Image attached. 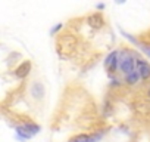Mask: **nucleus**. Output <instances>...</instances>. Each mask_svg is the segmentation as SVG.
<instances>
[{
	"mask_svg": "<svg viewBox=\"0 0 150 142\" xmlns=\"http://www.w3.org/2000/svg\"><path fill=\"white\" fill-rule=\"evenodd\" d=\"M137 70V53L132 50H119V71L127 76Z\"/></svg>",
	"mask_w": 150,
	"mask_h": 142,
	"instance_id": "nucleus-1",
	"label": "nucleus"
},
{
	"mask_svg": "<svg viewBox=\"0 0 150 142\" xmlns=\"http://www.w3.org/2000/svg\"><path fill=\"white\" fill-rule=\"evenodd\" d=\"M105 68L109 73V76L112 77V74H115L119 70V50H112L106 59H105Z\"/></svg>",
	"mask_w": 150,
	"mask_h": 142,
	"instance_id": "nucleus-2",
	"label": "nucleus"
},
{
	"mask_svg": "<svg viewBox=\"0 0 150 142\" xmlns=\"http://www.w3.org/2000/svg\"><path fill=\"white\" fill-rule=\"evenodd\" d=\"M137 73L140 74V79L143 82L150 79V64L143 58H140L138 55H137Z\"/></svg>",
	"mask_w": 150,
	"mask_h": 142,
	"instance_id": "nucleus-3",
	"label": "nucleus"
},
{
	"mask_svg": "<svg viewBox=\"0 0 150 142\" xmlns=\"http://www.w3.org/2000/svg\"><path fill=\"white\" fill-rule=\"evenodd\" d=\"M30 71H31V62H30V61H25V62H22V64L13 71V76H15L16 79H19V80H24V79L30 74Z\"/></svg>",
	"mask_w": 150,
	"mask_h": 142,
	"instance_id": "nucleus-4",
	"label": "nucleus"
},
{
	"mask_svg": "<svg viewBox=\"0 0 150 142\" xmlns=\"http://www.w3.org/2000/svg\"><path fill=\"white\" fill-rule=\"evenodd\" d=\"M31 95L35 101H41L46 95V89H44V85L41 82H34L33 86H31Z\"/></svg>",
	"mask_w": 150,
	"mask_h": 142,
	"instance_id": "nucleus-5",
	"label": "nucleus"
},
{
	"mask_svg": "<svg viewBox=\"0 0 150 142\" xmlns=\"http://www.w3.org/2000/svg\"><path fill=\"white\" fill-rule=\"evenodd\" d=\"M140 80H141V79H140V74L137 73V70L134 71V73H131V74L124 76V82H125V85H128V86H134V85H137Z\"/></svg>",
	"mask_w": 150,
	"mask_h": 142,
	"instance_id": "nucleus-6",
	"label": "nucleus"
},
{
	"mask_svg": "<svg viewBox=\"0 0 150 142\" xmlns=\"http://www.w3.org/2000/svg\"><path fill=\"white\" fill-rule=\"evenodd\" d=\"M88 22H90V25L94 27V28H102L103 24H105L103 16H102L100 14H94V15H91V16L88 18Z\"/></svg>",
	"mask_w": 150,
	"mask_h": 142,
	"instance_id": "nucleus-7",
	"label": "nucleus"
},
{
	"mask_svg": "<svg viewBox=\"0 0 150 142\" xmlns=\"http://www.w3.org/2000/svg\"><path fill=\"white\" fill-rule=\"evenodd\" d=\"M22 127H24V130H25L30 136H34V135H37V133L40 132V126H38V124H35V123H31V121L24 123V124H22Z\"/></svg>",
	"mask_w": 150,
	"mask_h": 142,
	"instance_id": "nucleus-8",
	"label": "nucleus"
},
{
	"mask_svg": "<svg viewBox=\"0 0 150 142\" xmlns=\"http://www.w3.org/2000/svg\"><path fill=\"white\" fill-rule=\"evenodd\" d=\"M68 142H91V135L81 133V135L74 136V138H72V139H69Z\"/></svg>",
	"mask_w": 150,
	"mask_h": 142,
	"instance_id": "nucleus-9",
	"label": "nucleus"
},
{
	"mask_svg": "<svg viewBox=\"0 0 150 142\" xmlns=\"http://www.w3.org/2000/svg\"><path fill=\"white\" fill-rule=\"evenodd\" d=\"M135 44H137V46H140V49H141V50H143V52H144V53H146V55H147V56L150 58V44H146V43H140V42H137Z\"/></svg>",
	"mask_w": 150,
	"mask_h": 142,
	"instance_id": "nucleus-10",
	"label": "nucleus"
},
{
	"mask_svg": "<svg viewBox=\"0 0 150 142\" xmlns=\"http://www.w3.org/2000/svg\"><path fill=\"white\" fill-rule=\"evenodd\" d=\"M62 27H63L62 24H56V25H54V27L50 30V34H52V36H54L57 31H60V30H62Z\"/></svg>",
	"mask_w": 150,
	"mask_h": 142,
	"instance_id": "nucleus-11",
	"label": "nucleus"
},
{
	"mask_svg": "<svg viewBox=\"0 0 150 142\" xmlns=\"http://www.w3.org/2000/svg\"><path fill=\"white\" fill-rule=\"evenodd\" d=\"M110 86L112 87H116V86L119 87L121 86V80L119 79H115V77H110Z\"/></svg>",
	"mask_w": 150,
	"mask_h": 142,
	"instance_id": "nucleus-12",
	"label": "nucleus"
},
{
	"mask_svg": "<svg viewBox=\"0 0 150 142\" xmlns=\"http://www.w3.org/2000/svg\"><path fill=\"white\" fill-rule=\"evenodd\" d=\"M96 8H97L99 11H103V9L106 8V5H105V3H97V5H96Z\"/></svg>",
	"mask_w": 150,
	"mask_h": 142,
	"instance_id": "nucleus-13",
	"label": "nucleus"
},
{
	"mask_svg": "<svg viewBox=\"0 0 150 142\" xmlns=\"http://www.w3.org/2000/svg\"><path fill=\"white\" fill-rule=\"evenodd\" d=\"M147 96H149V98H150V89H149V90H147Z\"/></svg>",
	"mask_w": 150,
	"mask_h": 142,
	"instance_id": "nucleus-14",
	"label": "nucleus"
}]
</instances>
